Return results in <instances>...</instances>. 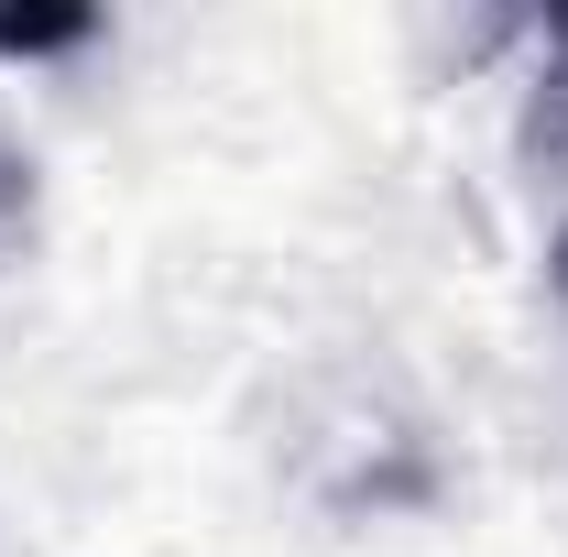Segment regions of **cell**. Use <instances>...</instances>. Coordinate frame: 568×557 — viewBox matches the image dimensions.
Here are the masks:
<instances>
[{"mask_svg":"<svg viewBox=\"0 0 568 557\" xmlns=\"http://www.w3.org/2000/svg\"><path fill=\"white\" fill-rule=\"evenodd\" d=\"M88 22H0V55H44V44H77Z\"/></svg>","mask_w":568,"mask_h":557,"instance_id":"cell-1","label":"cell"},{"mask_svg":"<svg viewBox=\"0 0 568 557\" xmlns=\"http://www.w3.org/2000/svg\"><path fill=\"white\" fill-rule=\"evenodd\" d=\"M558 284H568V241H558Z\"/></svg>","mask_w":568,"mask_h":557,"instance_id":"cell-2","label":"cell"}]
</instances>
